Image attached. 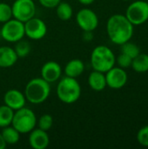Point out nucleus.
Segmentation results:
<instances>
[{
  "label": "nucleus",
  "instance_id": "15",
  "mask_svg": "<svg viewBox=\"0 0 148 149\" xmlns=\"http://www.w3.org/2000/svg\"><path fill=\"white\" fill-rule=\"evenodd\" d=\"M18 59L14 48L10 46H0V67L9 68L13 66Z\"/></svg>",
  "mask_w": 148,
  "mask_h": 149
},
{
  "label": "nucleus",
  "instance_id": "18",
  "mask_svg": "<svg viewBox=\"0 0 148 149\" xmlns=\"http://www.w3.org/2000/svg\"><path fill=\"white\" fill-rule=\"evenodd\" d=\"M132 68L138 73H145L148 72V54L140 53L133 58Z\"/></svg>",
  "mask_w": 148,
  "mask_h": 149
},
{
  "label": "nucleus",
  "instance_id": "28",
  "mask_svg": "<svg viewBox=\"0 0 148 149\" xmlns=\"http://www.w3.org/2000/svg\"><path fill=\"white\" fill-rule=\"evenodd\" d=\"M39 3L48 9L56 8L57 5L61 2V0H38Z\"/></svg>",
  "mask_w": 148,
  "mask_h": 149
},
{
  "label": "nucleus",
  "instance_id": "16",
  "mask_svg": "<svg viewBox=\"0 0 148 149\" xmlns=\"http://www.w3.org/2000/svg\"><path fill=\"white\" fill-rule=\"evenodd\" d=\"M88 85L93 91H103L107 86L105 73L93 70L88 76Z\"/></svg>",
  "mask_w": 148,
  "mask_h": 149
},
{
  "label": "nucleus",
  "instance_id": "29",
  "mask_svg": "<svg viewBox=\"0 0 148 149\" xmlns=\"http://www.w3.org/2000/svg\"><path fill=\"white\" fill-rule=\"evenodd\" d=\"M6 146H7V144L5 143V141H4V140H3V138L0 133V149H4L6 148Z\"/></svg>",
  "mask_w": 148,
  "mask_h": 149
},
{
  "label": "nucleus",
  "instance_id": "31",
  "mask_svg": "<svg viewBox=\"0 0 148 149\" xmlns=\"http://www.w3.org/2000/svg\"><path fill=\"white\" fill-rule=\"evenodd\" d=\"M122 1H131V0H122Z\"/></svg>",
  "mask_w": 148,
  "mask_h": 149
},
{
  "label": "nucleus",
  "instance_id": "13",
  "mask_svg": "<svg viewBox=\"0 0 148 149\" xmlns=\"http://www.w3.org/2000/svg\"><path fill=\"white\" fill-rule=\"evenodd\" d=\"M61 74L62 68L60 65L55 61H48L44 63L41 68V78L50 84L58 81Z\"/></svg>",
  "mask_w": 148,
  "mask_h": 149
},
{
  "label": "nucleus",
  "instance_id": "20",
  "mask_svg": "<svg viewBox=\"0 0 148 149\" xmlns=\"http://www.w3.org/2000/svg\"><path fill=\"white\" fill-rule=\"evenodd\" d=\"M56 13L59 19L63 21H67L72 18L73 10L70 3L66 2H60L56 7Z\"/></svg>",
  "mask_w": 148,
  "mask_h": 149
},
{
  "label": "nucleus",
  "instance_id": "12",
  "mask_svg": "<svg viewBox=\"0 0 148 149\" xmlns=\"http://www.w3.org/2000/svg\"><path fill=\"white\" fill-rule=\"evenodd\" d=\"M4 105L10 107L13 111H17L25 106L26 98L24 93L17 89L8 90L3 96Z\"/></svg>",
  "mask_w": 148,
  "mask_h": 149
},
{
  "label": "nucleus",
  "instance_id": "23",
  "mask_svg": "<svg viewBox=\"0 0 148 149\" xmlns=\"http://www.w3.org/2000/svg\"><path fill=\"white\" fill-rule=\"evenodd\" d=\"M14 50H15L18 58H25L31 52L30 43L25 41V40L21 39V40L16 42Z\"/></svg>",
  "mask_w": 148,
  "mask_h": 149
},
{
  "label": "nucleus",
  "instance_id": "2",
  "mask_svg": "<svg viewBox=\"0 0 148 149\" xmlns=\"http://www.w3.org/2000/svg\"><path fill=\"white\" fill-rule=\"evenodd\" d=\"M51 93L50 83L43 78L31 79L25 86L24 96L26 100L34 105H38L44 102Z\"/></svg>",
  "mask_w": 148,
  "mask_h": 149
},
{
  "label": "nucleus",
  "instance_id": "7",
  "mask_svg": "<svg viewBox=\"0 0 148 149\" xmlns=\"http://www.w3.org/2000/svg\"><path fill=\"white\" fill-rule=\"evenodd\" d=\"M133 25H141L148 20V3L137 0L130 3L125 15Z\"/></svg>",
  "mask_w": 148,
  "mask_h": 149
},
{
  "label": "nucleus",
  "instance_id": "8",
  "mask_svg": "<svg viewBox=\"0 0 148 149\" xmlns=\"http://www.w3.org/2000/svg\"><path fill=\"white\" fill-rule=\"evenodd\" d=\"M12 17L25 23L35 17L36 5L33 0H15L11 5Z\"/></svg>",
  "mask_w": 148,
  "mask_h": 149
},
{
  "label": "nucleus",
  "instance_id": "5",
  "mask_svg": "<svg viewBox=\"0 0 148 149\" xmlns=\"http://www.w3.org/2000/svg\"><path fill=\"white\" fill-rule=\"evenodd\" d=\"M37 117L35 113L27 107H22L14 112L11 125L20 134H29L37 125Z\"/></svg>",
  "mask_w": 148,
  "mask_h": 149
},
{
  "label": "nucleus",
  "instance_id": "26",
  "mask_svg": "<svg viewBox=\"0 0 148 149\" xmlns=\"http://www.w3.org/2000/svg\"><path fill=\"white\" fill-rule=\"evenodd\" d=\"M137 141L141 146L148 148V125L139 130L137 134Z\"/></svg>",
  "mask_w": 148,
  "mask_h": 149
},
{
  "label": "nucleus",
  "instance_id": "24",
  "mask_svg": "<svg viewBox=\"0 0 148 149\" xmlns=\"http://www.w3.org/2000/svg\"><path fill=\"white\" fill-rule=\"evenodd\" d=\"M12 17L11 6L6 3H0V23L3 24Z\"/></svg>",
  "mask_w": 148,
  "mask_h": 149
},
{
  "label": "nucleus",
  "instance_id": "1",
  "mask_svg": "<svg viewBox=\"0 0 148 149\" xmlns=\"http://www.w3.org/2000/svg\"><path fill=\"white\" fill-rule=\"evenodd\" d=\"M106 31L110 40L113 44L121 45L130 41L133 38L134 25L125 15L114 14L107 20Z\"/></svg>",
  "mask_w": 148,
  "mask_h": 149
},
{
  "label": "nucleus",
  "instance_id": "25",
  "mask_svg": "<svg viewBox=\"0 0 148 149\" xmlns=\"http://www.w3.org/2000/svg\"><path fill=\"white\" fill-rule=\"evenodd\" d=\"M37 124L38 126V128H40V129H42L44 131L48 132L51 128V127H52L53 119H52V117L50 114L45 113V114H43L39 118V120L37 121Z\"/></svg>",
  "mask_w": 148,
  "mask_h": 149
},
{
  "label": "nucleus",
  "instance_id": "3",
  "mask_svg": "<svg viewBox=\"0 0 148 149\" xmlns=\"http://www.w3.org/2000/svg\"><path fill=\"white\" fill-rule=\"evenodd\" d=\"M57 95L63 103L73 104L80 98V84L76 79L65 76L58 81L57 86Z\"/></svg>",
  "mask_w": 148,
  "mask_h": 149
},
{
  "label": "nucleus",
  "instance_id": "19",
  "mask_svg": "<svg viewBox=\"0 0 148 149\" xmlns=\"http://www.w3.org/2000/svg\"><path fill=\"white\" fill-rule=\"evenodd\" d=\"M1 134L7 145H15L20 139V133L13 127L8 126L3 127Z\"/></svg>",
  "mask_w": 148,
  "mask_h": 149
},
{
  "label": "nucleus",
  "instance_id": "10",
  "mask_svg": "<svg viewBox=\"0 0 148 149\" xmlns=\"http://www.w3.org/2000/svg\"><path fill=\"white\" fill-rule=\"evenodd\" d=\"M25 35L32 40H40L47 33V25L41 18L33 17L24 23Z\"/></svg>",
  "mask_w": 148,
  "mask_h": 149
},
{
  "label": "nucleus",
  "instance_id": "14",
  "mask_svg": "<svg viewBox=\"0 0 148 149\" xmlns=\"http://www.w3.org/2000/svg\"><path fill=\"white\" fill-rule=\"evenodd\" d=\"M29 144L33 149H45L50 144L47 132L40 128H34L30 132Z\"/></svg>",
  "mask_w": 148,
  "mask_h": 149
},
{
  "label": "nucleus",
  "instance_id": "21",
  "mask_svg": "<svg viewBox=\"0 0 148 149\" xmlns=\"http://www.w3.org/2000/svg\"><path fill=\"white\" fill-rule=\"evenodd\" d=\"M14 112L10 107L6 105L0 106V127H5L11 125Z\"/></svg>",
  "mask_w": 148,
  "mask_h": 149
},
{
  "label": "nucleus",
  "instance_id": "27",
  "mask_svg": "<svg viewBox=\"0 0 148 149\" xmlns=\"http://www.w3.org/2000/svg\"><path fill=\"white\" fill-rule=\"evenodd\" d=\"M132 61H133V58H131L129 56H127V55H126V54H124L122 52L116 58L117 64L119 65L120 67H121L123 69L130 67L131 65H132Z\"/></svg>",
  "mask_w": 148,
  "mask_h": 149
},
{
  "label": "nucleus",
  "instance_id": "30",
  "mask_svg": "<svg viewBox=\"0 0 148 149\" xmlns=\"http://www.w3.org/2000/svg\"><path fill=\"white\" fill-rule=\"evenodd\" d=\"M81 4H84V5H90L92 4L95 0H78Z\"/></svg>",
  "mask_w": 148,
  "mask_h": 149
},
{
  "label": "nucleus",
  "instance_id": "4",
  "mask_svg": "<svg viewBox=\"0 0 148 149\" xmlns=\"http://www.w3.org/2000/svg\"><path fill=\"white\" fill-rule=\"evenodd\" d=\"M116 57L113 52L106 45L96 46L91 54V65L95 71L106 73L115 65Z\"/></svg>",
  "mask_w": 148,
  "mask_h": 149
},
{
  "label": "nucleus",
  "instance_id": "22",
  "mask_svg": "<svg viewBox=\"0 0 148 149\" xmlns=\"http://www.w3.org/2000/svg\"><path fill=\"white\" fill-rule=\"evenodd\" d=\"M121 52L129 56L131 58H133L140 53V50L137 45L128 41L121 45Z\"/></svg>",
  "mask_w": 148,
  "mask_h": 149
},
{
  "label": "nucleus",
  "instance_id": "6",
  "mask_svg": "<svg viewBox=\"0 0 148 149\" xmlns=\"http://www.w3.org/2000/svg\"><path fill=\"white\" fill-rule=\"evenodd\" d=\"M2 38L9 43H16L25 36L24 23L14 18L3 24L1 28Z\"/></svg>",
  "mask_w": 148,
  "mask_h": 149
},
{
  "label": "nucleus",
  "instance_id": "11",
  "mask_svg": "<svg viewBox=\"0 0 148 149\" xmlns=\"http://www.w3.org/2000/svg\"><path fill=\"white\" fill-rule=\"evenodd\" d=\"M106 86H109L112 89L119 90L123 88L128 79V76L125 69L118 66H113L109 71L106 72Z\"/></svg>",
  "mask_w": 148,
  "mask_h": 149
},
{
  "label": "nucleus",
  "instance_id": "9",
  "mask_svg": "<svg viewBox=\"0 0 148 149\" xmlns=\"http://www.w3.org/2000/svg\"><path fill=\"white\" fill-rule=\"evenodd\" d=\"M76 22L84 31H92L99 25V17L92 10L83 8L77 13Z\"/></svg>",
  "mask_w": 148,
  "mask_h": 149
},
{
  "label": "nucleus",
  "instance_id": "17",
  "mask_svg": "<svg viewBox=\"0 0 148 149\" xmlns=\"http://www.w3.org/2000/svg\"><path fill=\"white\" fill-rule=\"evenodd\" d=\"M85 71V64L81 59L73 58L70 60L65 66V76L77 79Z\"/></svg>",
  "mask_w": 148,
  "mask_h": 149
}]
</instances>
